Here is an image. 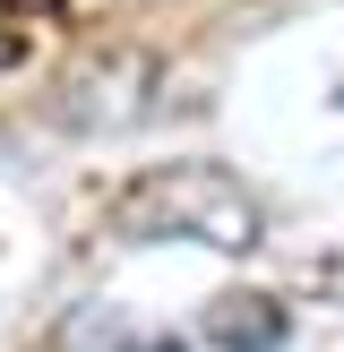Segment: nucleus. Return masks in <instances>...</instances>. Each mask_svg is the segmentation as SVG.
<instances>
[{
	"label": "nucleus",
	"instance_id": "nucleus-2",
	"mask_svg": "<svg viewBox=\"0 0 344 352\" xmlns=\"http://www.w3.org/2000/svg\"><path fill=\"white\" fill-rule=\"evenodd\" d=\"M284 301L275 292H233V301L206 309V344L215 352H284Z\"/></svg>",
	"mask_w": 344,
	"mask_h": 352
},
{
	"label": "nucleus",
	"instance_id": "nucleus-4",
	"mask_svg": "<svg viewBox=\"0 0 344 352\" xmlns=\"http://www.w3.org/2000/svg\"><path fill=\"white\" fill-rule=\"evenodd\" d=\"M129 352H181V336H155V344H129Z\"/></svg>",
	"mask_w": 344,
	"mask_h": 352
},
{
	"label": "nucleus",
	"instance_id": "nucleus-3",
	"mask_svg": "<svg viewBox=\"0 0 344 352\" xmlns=\"http://www.w3.org/2000/svg\"><path fill=\"white\" fill-rule=\"evenodd\" d=\"M17 60H26V34H9V26H0V69H17Z\"/></svg>",
	"mask_w": 344,
	"mask_h": 352
},
{
	"label": "nucleus",
	"instance_id": "nucleus-1",
	"mask_svg": "<svg viewBox=\"0 0 344 352\" xmlns=\"http://www.w3.org/2000/svg\"><path fill=\"white\" fill-rule=\"evenodd\" d=\"M120 241H206V250H258V198L224 164H155L103 198Z\"/></svg>",
	"mask_w": 344,
	"mask_h": 352
}]
</instances>
